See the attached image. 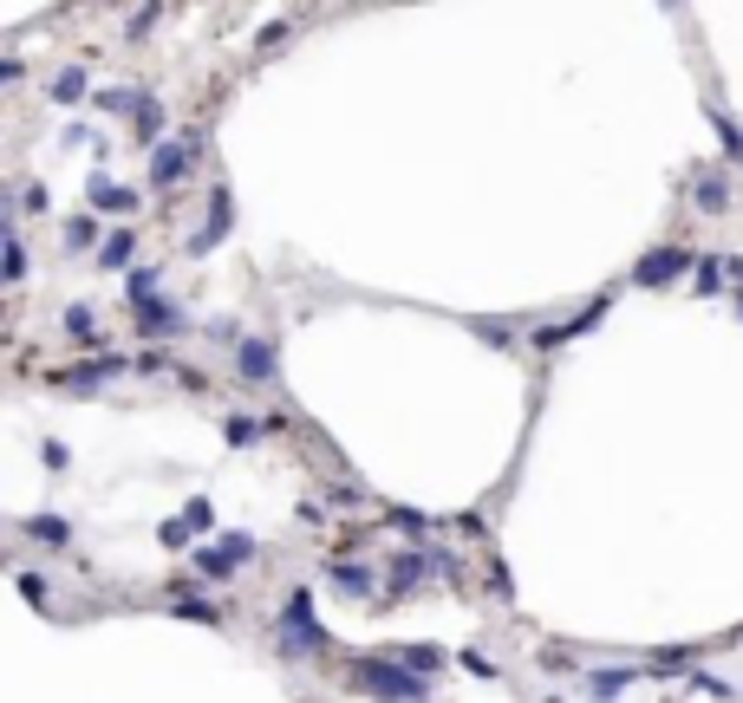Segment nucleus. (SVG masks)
Masks as SVG:
<instances>
[{"label": "nucleus", "instance_id": "1", "mask_svg": "<svg viewBox=\"0 0 743 703\" xmlns=\"http://www.w3.org/2000/svg\"><path fill=\"white\" fill-rule=\"evenodd\" d=\"M333 638H326V626L313 619V586H288V599H281V626H274V651L288 658V664H300V658H320Z\"/></svg>", "mask_w": 743, "mask_h": 703}, {"label": "nucleus", "instance_id": "2", "mask_svg": "<svg viewBox=\"0 0 743 703\" xmlns=\"http://www.w3.org/2000/svg\"><path fill=\"white\" fill-rule=\"evenodd\" d=\"M353 684H359L372 703H431V678L405 671L391 651H385V658H359V664H353Z\"/></svg>", "mask_w": 743, "mask_h": 703}, {"label": "nucleus", "instance_id": "3", "mask_svg": "<svg viewBox=\"0 0 743 703\" xmlns=\"http://www.w3.org/2000/svg\"><path fill=\"white\" fill-rule=\"evenodd\" d=\"M438 573H456V561H450V548H438V541H424V548H405L398 561H391V573H385V606H398V599H411L424 580H438Z\"/></svg>", "mask_w": 743, "mask_h": 703}, {"label": "nucleus", "instance_id": "4", "mask_svg": "<svg viewBox=\"0 0 743 703\" xmlns=\"http://www.w3.org/2000/svg\"><path fill=\"white\" fill-rule=\"evenodd\" d=\"M685 274H698V255H691V248H678V241H659V248H646V255L633 261V274H626V281L646 286V293H666V286H678Z\"/></svg>", "mask_w": 743, "mask_h": 703}, {"label": "nucleus", "instance_id": "5", "mask_svg": "<svg viewBox=\"0 0 743 703\" xmlns=\"http://www.w3.org/2000/svg\"><path fill=\"white\" fill-rule=\"evenodd\" d=\"M235 378H241L248 391H274V385H281V339H274V333H248V339L235 346Z\"/></svg>", "mask_w": 743, "mask_h": 703}, {"label": "nucleus", "instance_id": "6", "mask_svg": "<svg viewBox=\"0 0 743 703\" xmlns=\"http://www.w3.org/2000/svg\"><path fill=\"white\" fill-rule=\"evenodd\" d=\"M125 371H131V365L105 352V358H85V365H53V371H46V385H53V391H66V398H91V391H105V385H111V378H125Z\"/></svg>", "mask_w": 743, "mask_h": 703}, {"label": "nucleus", "instance_id": "7", "mask_svg": "<svg viewBox=\"0 0 743 703\" xmlns=\"http://www.w3.org/2000/svg\"><path fill=\"white\" fill-rule=\"evenodd\" d=\"M228 228H235V190L216 183V190H209V215H203V228L183 241V255H216V248L228 241Z\"/></svg>", "mask_w": 743, "mask_h": 703}, {"label": "nucleus", "instance_id": "8", "mask_svg": "<svg viewBox=\"0 0 743 703\" xmlns=\"http://www.w3.org/2000/svg\"><path fill=\"white\" fill-rule=\"evenodd\" d=\"M190 163H196V150H190V143H183V138H163L157 150H150V170H144L150 190H163V196H170V190L190 176Z\"/></svg>", "mask_w": 743, "mask_h": 703}, {"label": "nucleus", "instance_id": "9", "mask_svg": "<svg viewBox=\"0 0 743 703\" xmlns=\"http://www.w3.org/2000/svg\"><path fill=\"white\" fill-rule=\"evenodd\" d=\"M131 320H138V333H144L150 346H170V339H183V326H190V320H183V306H176L170 293H163V300H150V306H138Z\"/></svg>", "mask_w": 743, "mask_h": 703}, {"label": "nucleus", "instance_id": "10", "mask_svg": "<svg viewBox=\"0 0 743 703\" xmlns=\"http://www.w3.org/2000/svg\"><path fill=\"white\" fill-rule=\"evenodd\" d=\"M737 203V176H724V170H698V183H691V209L698 215H731Z\"/></svg>", "mask_w": 743, "mask_h": 703}, {"label": "nucleus", "instance_id": "11", "mask_svg": "<svg viewBox=\"0 0 743 703\" xmlns=\"http://www.w3.org/2000/svg\"><path fill=\"white\" fill-rule=\"evenodd\" d=\"M85 203H91V215H138V190H125L98 170V176H85Z\"/></svg>", "mask_w": 743, "mask_h": 703}, {"label": "nucleus", "instance_id": "12", "mask_svg": "<svg viewBox=\"0 0 743 703\" xmlns=\"http://www.w3.org/2000/svg\"><path fill=\"white\" fill-rule=\"evenodd\" d=\"M91 261H98V274H131V268H138V228H125V221H118Z\"/></svg>", "mask_w": 743, "mask_h": 703}, {"label": "nucleus", "instance_id": "13", "mask_svg": "<svg viewBox=\"0 0 743 703\" xmlns=\"http://www.w3.org/2000/svg\"><path fill=\"white\" fill-rule=\"evenodd\" d=\"M163 606H170L176 619H196V626H223V606H216V599H203L196 586H163Z\"/></svg>", "mask_w": 743, "mask_h": 703}, {"label": "nucleus", "instance_id": "14", "mask_svg": "<svg viewBox=\"0 0 743 703\" xmlns=\"http://www.w3.org/2000/svg\"><path fill=\"white\" fill-rule=\"evenodd\" d=\"M46 98H53V105H66V111L85 105V98H98V91H91V72H85V66L53 72V78H46Z\"/></svg>", "mask_w": 743, "mask_h": 703}, {"label": "nucleus", "instance_id": "15", "mask_svg": "<svg viewBox=\"0 0 743 703\" xmlns=\"http://www.w3.org/2000/svg\"><path fill=\"white\" fill-rule=\"evenodd\" d=\"M333 573V586L346 593V599H366V593H378V566H359V561H333L326 566Z\"/></svg>", "mask_w": 743, "mask_h": 703}, {"label": "nucleus", "instance_id": "16", "mask_svg": "<svg viewBox=\"0 0 743 703\" xmlns=\"http://www.w3.org/2000/svg\"><path fill=\"white\" fill-rule=\"evenodd\" d=\"M20 534H33V541L53 548V554L73 548V521H66V515H33V521H20Z\"/></svg>", "mask_w": 743, "mask_h": 703}, {"label": "nucleus", "instance_id": "17", "mask_svg": "<svg viewBox=\"0 0 743 703\" xmlns=\"http://www.w3.org/2000/svg\"><path fill=\"white\" fill-rule=\"evenodd\" d=\"M105 248V228H98V215H66V255H98Z\"/></svg>", "mask_w": 743, "mask_h": 703}, {"label": "nucleus", "instance_id": "18", "mask_svg": "<svg viewBox=\"0 0 743 703\" xmlns=\"http://www.w3.org/2000/svg\"><path fill=\"white\" fill-rule=\"evenodd\" d=\"M125 300H131V313H138V306H150V300H163V268H131V274H125Z\"/></svg>", "mask_w": 743, "mask_h": 703}, {"label": "nucleus", "instance_id": "19", "mask_svg": "<svg viewBox=\"0 0 743 703\" xmlns=\"http://www.w3.org/2000/svg\"><path fill=\"white\" fill-rule=\"evenodd\" d=\"M163 131H170V111H163L157 98H144V111L131 118V138L144 143V150H157V143H163Z\"/></svg>", "mask_w": 743, "mask_h": 703}, {"label": "nucleus", "instance_id": "20", "mask_svg": "<svg viewBox=\"0 0 743 703\" xmlns=\"http://www.w3.org/2000/svg\"><path fill=\"white\" fill-rule=\"evenodd\" d=\"M235 548H228V541H209V548H196V573H203V580H235Z\"/></svg>", "mask_w": 743, "mask_h": 703}, {"label": "nucleus", "instance_id": "21", "mask_svg": "<svg viewBox=\"0 0 743 703\" xmlns=\"http://www.w3.org/2000/svg\"><path fill=\"white\" fill-rule=\"evenodd\" d=\"M144 98L150 91H138V85H111V91H98V111H105V118H138Z\"/></svg>", "mask_w": 743, "mask_h": 703}, {"label": "nucleus", "instance_id": "22", "mask_svg": "<svg viewBox=\"0 0 743 703\" xmlns=\"http://www.w3.org/2000/svg\"><path fill=\"white\" fill-rule=\"evenodd\" d=\"M391 658H398L405 671H418V678H438V664H444V651H438V645H418V638H411V645H398Z\"/></svg>", "mask_w": 743, "mask_h": 703}, {"label": "nucleus", "instance_id": "23", "mask_svg": "<svg viewBox=\"0 0 743 703\" xmlns=\"http://www.w3.org/2000/svg\"><path fill=\"white\" fill-rule=\"evenodd\" d=\"M66 339H73V346H98V313H91V306H85V300H73V306H66Z\"/></svg>", "mask_w": 743, "mask_h": 703}, {"label": "nucleus", "instance_id": "24", "mask_svg": "<svg viewBox=\"0 0 743 703\" xmlns=\"http://www.w3.org/2000/svg\"><path fill=\"white\" fill-rule=\"evenodd\" d=\"M633 684V664H606V671H594L588 678V691H594V703H620V691Z\"/></svg>", "mask_w": 743, "mask_h": 703}, {"label": "nucleus", "instance_id": "25", "mask_svg": "<svg viewBox=\"0 0 743 703\" xmlns=\"http://www.w3.org/2000/svg\"><path fill=\"white\" fill-rule=\"evenodd\" d=\"M385 515H391V528H398V534H411L418 548H424V534H438V521H431L424 508H385Z\"/></svg>", "mask_w": 743, "mask_h": 703}, {"label": "nucleus", "instance_id": "26", "mask_svg": "<svg viewBox=\"0 0 743 703\" xmlns=\"http://www.w3.org/2000/svg\"><path fill=\"white\" fill-rule=\"evenodd\" d=\"M711 125H718V143H724V156L731 163H743V125L724 111V105H711Z\"/></svg>", "mask_w": 743, "mask_h": 703}, {"label": "nucleus", "instance_id": "27", "mask_svg": "<svg viewBox=\"0 0 743 703\" xmlns=\"http://www.w3.org/2000/svg\"><path fill=\"white\" fill-rule=\"evenodd\" d=\"M568 339H581V333H574V320H548V326H535V333H528V346H535V352H561Z\"/></svg>", "mask_w": 743, "mask_h": 703}, {"label": "nucleus", "instance_id": "28", "mask_svg": "<svg viewBox=\"0 0 743 703\" xmlns=\"http://www.w3.org/2000/svg\"><path fill=\"white\" fill-rule=\"evenodd\" d=\"M223 436H228V450H255V443L268 436V423H261V418H228Z\"/></svg>", "mask_w": 743, "mask_h": 703}, {"label": "nucleus", "instance_id": "29", "mask_svg": "<svg viewBox=\"0 0 743 703\" xmlns=\"http://www.w3.org/2000/svg\"><path fill=\"white\" fill-rule=\"evenodd\" d=\"M731 286V268L724 261H698V281H691V293H704V300H718Z\"/></svg>", "mask_w": 743, "mask_h": 703}, {"label": "nucleus", "instance_id": "30", "mask_svg": "<svg viewBox=\"0 0 743 703\" xmlns=\"http://www.w3.org/2000/svg\"><path fill=\"white\" fill-rule=\"evenodd\" d=\"M157 20H163V0H144V7L131 13V26H125V40H131V46H144L150 33H157Z\"/></svg>", "mask_w": 743, "mask_h": 703}, {"label": "nucleus", "instance_id": "31", "mask_svg": "<svg viewBox=\"0 0 743 703\" xmlns=\"http://www.w3.org/2000/svg\"><path fill=\"white\" fill-rule=\"evenodd\" d=\"M470 333H476L483 346H496V352L516 346V326H509V320H470Z\"/></svg>", "mask_w": 743, "mask_h": 703}, {"label": "nucleus", "instance_id": "32", "mask_svg": "<svg viewBox=\"0 0 743 703\" xmlns=\"http://www.w3.org/2000/svg\"><path fill=\"white\" fill-rule=\"evenodd\" d=\"M698 664V645H678V651H653V671H691Z\"/></svg>", "mask_w": 743, "mask_h": 703}, {"label": "nucleus", "instance_id": "33", "mask_svg": "<svg viewBox=\"0 0 743 703\" xmlns=\"http://www.w3.org/2000/svg\"><path fill=\"white\" fill-rule=\"evenodd\" d=\"M203 339H209V346H241V326H235L228 313H216V320L203 326Z\"/></svg>", "mask_w": 743, "mask_h": 703}, {"label": "nucleus", "instance_id": "34", "mask_svg": "<svg viewBox=\"0 0 743 703\" xmlns=\"http://www.w3.org/2000/svg\"><path fill=\"white\" fill-rule=\"evenodd\" d=\"M288 33H294V20H274V26H261V33H255V53H274V46H288Z\"/></svg>", "mask_w": 743, "mask_h": 703}, {"label": "nucleus", "instance_id": "35", "mask_svg": "<svg viewBox=\"0 0 743 703\" xmlns=\"http://www.w3.org/2000/svg\"><path fill=\"white\" fill-rule=\"evenodd\" d=\"M183 521H190V528H216V501H209V495H190Z\"/></svg>", "mask_w": 743, "mask_h": 703}, {"label": "nucleus", "instance_id": "36", "mask_svg": "<svg viewBox=\"0 0 743 703\" xmlns=\"http://www.w3.org/2000/svg\"><path fill=\"white\" fill-rule=\"evenodd\" d=\"M157 541H163L170 554H183V548H190V521H183V515H176V521H163V528H157Z\"/></svg>", "mask_w": 743, "mask_h": 703}, {"label": "nucleus", "instance_id": "37", "mask_svg": "<svg viewBox=\"0 0 743 703\" xmlns=\"http://www.w3.org/2000/svg\"><path fill=\"white\" fill-rule=\"evenodd\" d=\"M20 209H26V215H46V209H53L46 183H20Z\"/></svg>", "mask_w": 743, "mask_h": 703}, {"label": "nucleus", "instance_id": "38", "mask_svg": "<svg viewBox=\"0 0 743 703\" xmlns=\"http://www.w3.org/2000/svg\"><path fill=\"white\" fill-rule=\"evenodd\" d=\"M131 371H144V378H157V371H176V365L163 358V346H150V352H138V358H131Z\"/></svg>", "mask_w": 743, "mask_h": 703}, {"label": "nucleus", "instance_id": "39", "mask_svg": "<svg viewBox=\"0 0 743 703\" xmlns=\"http://www.w3.org/2000/svg\"><path fill=\"white\" fill-rule=\"evenodd\" d=\"M326 501H333V508H366V495L353 489V483H333V489H326Z\"/></svg>", "mask_w": 743, "mask_h": 703}, {"label": "nucleus", "instance_id": "40", "mask_svg": "<svg viewBox=\"0 0 743 703\" xmlns=\"http://www.w3.org/2000/svg\"><path fill=\"white\" fill-rule=\"evenodd\" d=\"M0 85H26V60H20V53L0 60Z\"/></svg>", "mask_w": 743, "mask_h": 703}, {"label": "nucleus", "instance_id": "41", "mask_svg": "<svg viewBox=\"0 0 743 703\" xmlns=\"http://www.w3.org/2000/svg\"><path fill=\"white\" fill-rule=\"evenodd\" d=\"M456 664H463V671H476V678H496V664H489V658H483V651H463V658H456Z\"/></svg>", "mask_w": 743, "mask_h": 703}, {"label": "nucleus", "instance_id": "42", "mask_svg": "<svg viewBox=\"0 0 743 703\" xmlns=\"http://www.w3.org/2000/svg\"><path fill=\"white\" fill-rule=\"evenodd\" d=\"M20 586H26V599H33V606H46V580H40V573H20Z\"/></svg>", "mask_w": 743, "mask_h": 703}, {"label": "nucleus", "instance_id": "43", "mask_svg": "<svg viewBox=\"0 0 743 703\" xmlns=\"http://www.w3.org/2000/svg\"><path fill=\"white\" fill-rule=\"evenodd\" d=\"M698 691H704V697H718V703L737 697V691H731V684H718V678H698Z\"/></svg>", "mask_w": 743, "mask_h": 703}, {"label": "nucleus", "instance_id": "44", "mask_svg": "<svg viewBox=\"0 0 743 703\" xmlns=\"http://www.w3.org/2000/svg\"><path fill=\"white\" fill-rule=\"evenodd\" d=\"M60 143H66V150H85V143H91V125H66V138Z\"/></svg>", "mask_w": 743, "mask_h": 703}, {"label": "nucleus", "instance_id": "45", "mask_svg": "<svg viewBox=\"0 0 743 703\" xmlns=\"http://www.w3.org/2000/svg\"><path fill=\"white\" fill-rule=\"evenodd\" d=\"M666 7H685V0H666Z\"/></svg>", "mask_w": 743, "mask_h": 703}]
</instances>
